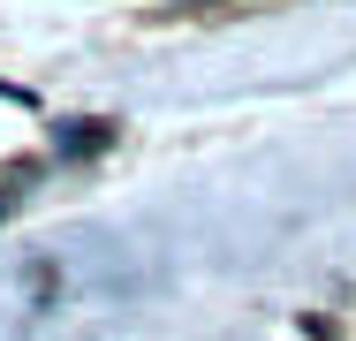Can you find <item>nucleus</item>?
<instances>
[{
    "label": "nucleus",
    "instance_id": "2",
    "mask_svg": "<svg viewBox=\"0 0 356 341\" xmlns=\"http://www.w3.org/2000/svg\"><path fill=\"white\" fill-rule=\"evenodd\" d=\"M8 205H15V190H0V220H8Z\"/></svg>",
    "mask_w": 356,
    "mask_h": 341
},
{
    "label": "nucleus",
    "instance_id": "1",
    "mask_svg": "<svg viewBox=\"0 0 356 341\" xmlns=\"http://www.w3.org/2000/svg\"><path fill=\"white\" fill-rule=\"evenodd\" d=\"M159 8H243V0H159Z\"/></svg>",
    "mask_w": 356,
    "mask_h": 341
}]
</instances>
